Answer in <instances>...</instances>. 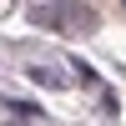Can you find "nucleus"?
I'll return each instance as SVG.
<instances>
[{"label":"nucleus","instance_id":"obj_1","mask_svg":"<svg viewBox=\"0 0 126 126\" xmlns=\"http://www.w3.org/2000/svg\"><path fill=\"white\" fill-rule=\"evenodd\" d=\"M35 25H50V30H91L96 25V10H86V5H40L35 10Z\"/></svg>","mask_w":126,"mask_h":126},{"label":"nucleus","instance_id":"obj_2","mask_svg":"<svg viewBox=\"0 0 126 126\" xmlns=\"http://www.w3.org/2000/svg\"><path fill=\"white\" fill-rule=\"evenodd\" d=\"M30 81H40V86H71L66 76H56V71H46V66H30Z\"/></svg>","mask_w":126,"mask_h":126}]
</instances>
